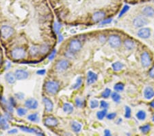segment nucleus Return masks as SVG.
<instances>
[{"instance_id": "obj_51", "label": "nucleus", "mask_w": 154, "mask_h": 136, "mask_svg": "<svg viewBox=\"0 0 154 136\" xmlns=\"http://www.w3.org/2000/svg\"><path fill=\"white\" fill-rule=\"evenodd\" d=\"M18 132V130L17 129V128H13V129H11L10 130L8 131L9 134H16Z\"/></svg>"}, {"instance_id": "obj_36", "label": "nucleus", "mask_w": 154, "mask_h": 136, "mask_svg": "<svg viewBox=\"0 0 154 136\" xmlns=\"http://www.w3.org/2000/svg\"><path fill=\"white\" fill-rule=\"evenodd\" d=\"M112 93V91L111 90L108 88H106L105 90H104L102 93H101V97L103 98H108L110 97V96Z\"/></svg>"}, {"instance_id": "obj_33", "label": "nucleus", "mask_w": 154, "mask_h": 136, "mask_svg": "<svg viewBox=\"0 0 154 136\" xmlns=\"http://www.w3.org/2000/svg\"><path fill=\"white\" fill-rule=\"evenodd\" d=\"M124 87H125V85L123 83H117L114 87V90L117 92H121V91H123Z\"/></svg>"}, {"instance_id": "obj_48", "label": "nucleus", "mask_w": 154, "mask_h": 136, "mask_svg": "<svg viewBox=\"0 0 154 136\" xmlns=\"http://www.w3.org/2000/svg\"><path fill=\"white\" fill-rule=\"evenodd\" d=\"M149 75L151 78H154V65L150 69L149 71Z\"/></svg>"}, {"instance_id": "obj_56", "label": "nucleus", "mask_w": 154, "mask_h": 136, "mask_svg": "<svg viewBox=\"0 0 154 136\" xmlns=\"http://www.w3.org/2000/svg\"><path fill=\"white\" fill-rule=\"evenodd\" d=\"M152 121L153 122H154V114L153 115V117H152Z\"/></svg>"}, {"instance_id": "obj_37", "label": "nucleus", "mask_w": 154, "mask_h": 136, "mask_svg": "<svg viewBox=\"0 0 154 136\" xmlns=\"http://www.w3.org/2000/svg\"><path fill=\"white\" fill-rule=\"evenodd\" d=\"M90 107L91 109H96L99 107V101L95 99H93L90 101Z\"/></svg>"}, {"instance_id": "obj_24", "label": "nucleus", "mask_w": 154, "mask_h": 136, "mask_svg": "<svg viewBox=\"0 0 154 136\" xmlns=\"http://www.w3.org/2000/svg\"><path fill=\"white\" fill-rule=\"evenodd\" d=\"M63 109L64 113H68V114H71L73 111V107L71 104L69 103H64L63 107Z\"/></svg>"}, {"instance_id": "obj_1", "label": "nucleus", "mask_w": 154, "mask_h": 136, "mask_svg": "<svg viewBox=\"0 0 154 136\" xmlns=\"http://www.w3.org/2000/svg\"><path fill=\"white\" fill-rule=\"evenodd\" d=\"M45 91L50 95H56L58 93L60 85L55 81H48L44 85Z\"/></svg>"}, {"instance_id": "obj_55", "label": "nucleus", "mask_w": 154, "mask_h": 136, "mask_svg": "<svg viewBox=\"0 0 154 136\" xmlns=\"http://www.w3.org/2000/svg\"><path fill=\"white\" fill-rule=\"evenodd\" d=\"M1 63H2V56L0 55V65H1Z\"/></svg>"}, {"instance_id": "obj_14", "label": "nucleus", "mask_w": 154, "mask_h": 136, "mask_svg": "<svg viewBox=\"0 0 154 136\" xmlns=\"http://www.w3.org/2000/svg\"><path fill=\"white\" fill-rule=\"evenodd\" d=\"M14 75H15V77L17 80L18 81H23L26 80L28 78L29 74L27 71L24 70H17L14 71Z\"/></svg>"}, {"instance_id": "obj_45", "label": "nucleus", "mask_w": 154, "mask_h": 136, "mask_svg": "<svg viewBox=\"0 0 154 136\" xmlns=\"http://www.w3.org/2000/svg\"><path fill=\"white\" fill-rule=\"evenodd\" d=\"M74 54H75V53L72 52H71L70 50H69L67 52H65V54H64V55H65V56L66 58L68 59H72L74 57Z\"/></svg>"}, {"instance_id": "obj_17", "label": "nucleus", "mask_w": 154, "mask_h": 136, "mask_svg": "<svg viewBox=\"0 0 154 136\" xmlns=\"http://www.w3.org/2000/svg\"><path fill=\"white\" fill-rule=\"evenodd\" d=\"M98 76L93 71H89L87 74V83L88 85H92L94 83H95L97 81Z\"/></svg>"}, {"instance_id": "obj_53", "label": "nucleus", "mask_w": 154, "mask_h": 136, "mask_svg": "<svg viewBox=\"0 0 154 136\" xmlns=\"http://www.w3.org/2000/svg\"><path fill=\"white\" fill-rule=\"evenodd\" d=\"M150 106H151V108H153L154 109V100L151 101V102L150 103Z\"/></svg>"}, {"instance_id": "obj_44", "label": "nucleus", "mask_w": 154, "mask_h": 136, "mask_svg": "<svg viewBox=\"0 0 154 136\" xmlns=\"http://www.w3.org/2000/svg\"><path fill=\"white\" fill-rule=\"evenodd\" d=\"M14 96H15L16 98L18 99V100H23V99L25 97V95L24 93H23L22 92H18V93H16L15 94H14Z\"/></svg>"}, {"instance_id": "obj_31", "label": "nucleus", "mask_w": 154, "mask_h": 136, "mask_svg": "<svg viewBox=\"0 0 154 136\" xmlns=\"http://www.w3.org/2000/svg\"><path fill=\"white\" fill-rule=\"evenodd\" d=\"M107 115V109H103L97 113V118L99 120H102Z\"/></svg>"}, {"instance_id": "obj_54", "label": "nucleus", "mask_w": 154, "mask_h": 136, "mask_svg": "<svg viewBox=\"0 0 154 136\" xmlns=\"http://www.w3.org/2000/svg\"><path fill=\"white\" fill-rule=\"evenodd\" d=\"M63 40V36H62V35H59V40H58V41L60 42V41H62Z\"/></svg>"}, {"instance_id": "obj_32", "label": "nucleus", "mask_w": 154, "mask_h": 136, "mask_svg": "<svg viewBox=\"0 0 154 136\" xmlns=\"http://www.w3.org/2000/svg\"><path fill=\"white\" fill-rule=\"evenodd\" d=\"M27 112H28V111L25 108L19 107L17 109V113L20 117H23V116L26 115L27 114Z\"/></svg>"}, {"instance_id": "obj_18", "label": "nucleus", "mask_w": 154, "mask_h": 136, "mask_svg": "<svg viewBox=\"0 0 154 136\" xmlns=\"http://www.w3.org/2000/svg\"><path fill=\"white\" fill-rule=\"evenodd\" d=\"M144 97L146 100H150L154 97V90L151 87H146L144 90Z\"/></svg>"}, {"instance_id": "obj_49", "label": "nucleus", "mask_w": 154, "mask_h": 136, "mask_svg": "<svg viewBox=\"0 0 154 136\" xmlns=\"http://www.w3.org/2000/svg\"><path fill=\"white\" fill-rule=\"evenodd\" d=\"M45 73H46V70H44V69H41V70H39L36 71V74H38V75H41V76L44 75Z\"/></svg>"}, {"instance_id": "obj_28", "label": "nucleus", "mask_w": 154, "mask_h": 136, "mask_svg": "<svg viewBox=\"0 0 154 136\" xmlns=\"http://www.w3.org/2000/svg\"><path fill=\"white\" fill-rule=\"evenodd\" d=\"M146 117V113L145 111L140 110L139 111L136 113V118H138L139 120H145Z\"/></svg>"}, {"instance_id": "obj_22", "label": "nucleus", "mask_w": 154, "mask_h": 136, "mask_svg": "<svg viewBox=\"0 0 154 136\" xmlns=\"http://www.w3.org/2000/svg\"><path fill=\"white\" fill-rule=\"evenodd\" d=\"M29 53L32 56H36L40 54V46H33L29 48Z\"/></svg>"}, {"instance_id": "obj_40", "label": "nucleus", "mask_w": 154, "mask_h": 136, "mask_svg": "<svg viewBox=\"0 0 154 136\" xmlns=\"http://www.w3.org/2000/svg\"><path fill=\"white\" fill-rule=\"evenodd\" d=\"M129 9H130V7H129V6H127V5H125V6H124L122 9H121L120 13H119V17H122L124 14L126 13V12L129 11Z\"/></svg>"}, {"instance_id": "obj_20", "label": "nucleus", "mask_w": 154, "mask_h": 136, "mask_svg": "<svg viewBox=\"0 0 154 136\" xmlns=\"http://www.w3.org/2000/svg\"><path fill=\"white\" fill-rule=\"evenodd\" d=\"M5 79H6V82L9 84H14L16 82L17 78L14 75V73L12 72H8L5 75Z\"/></svg>"}, {"instance_id": "obj_5", "label": "nucleus", "mask_w": 154, "mask_h": 136, "mask_svg": "<svg viewBox=\"0 0 154 136\" xmlns=\"http://www.w3.org/2000/svg\"><path fill=\"white\" fill-rule=\"evenodd\" d=\"M108 43L112 48H119L122 44L121 37L116 34H112L108 37Z\"/></svg>"}, {"instance_id": "obj_23", "label": "nucleus", "mask_w": 154, "mask_h": 136, "mask_svg": "<svg viewBox=\"0 0 154 136\" xmlns=\"http://www.w3.org/2000/svg\"><path fill=\"white\" fill-rule=\"evenodd\" d=\"M8 128L9 125L6 118L3 117V116H0V128H2L3 130H6Z\"/></svg>"}, {"instance_id": "obj_6", "label": "nucleus", "mask_w": 154, "mask_h": 136, "mask_svg": "<svg viewBox=\"0 0 154 136\" xmlns=\"http://www.w3.org/2000/svg\"><path fill=\"white\" fill-rule=\"evenodd\" d=\"M0 33H1V36L3 39H7L13 35L14 33V30L12 28V27L9 26H2L0 28Z\"/></svg>"}, {"instance_id": "obj_12", "label": "nucleus", "mask_w": 154, "mask_h": 136, "mask_svg": "<svg viewBox=\"0 0 154 136\" xmlns=\"http://www.w3.org/2000/svg\"><path fill=\"white\" fill-rule=\"evenodd\" d=\"M25 106L28 109H36L38 108V103L35 98H29L25 102Z\"/></svg>"}, {"instance_id": "obj_26", "label": "nucleus", "mask_w": 154, "mask_h": 136, "mask_svg": "<svg viewBox=\"0 0 154 136\" xmlns=\"http://www.w3.org/2000/svg\"><path fill=\"white\" fill-rule=\"evenodd\" d=\"M112 67L114 70L116 71H119L122 70L124 67V65L122 63H121V62L116 61V62H115V63H112Z\"/></svg>"}, {"instance_id": "obj_13", "label": "nucleus", "mask_w": 154, "mask_h": 136, "mask_svg": "<svg viewBox=\"0 0 154 136\" xmlns=\"http://www.w3.org/2000/svg\"><path fill=\"white\" fill-rule=\"evenodd\" d=\"M138 36L141 39H146L149 38L151 34V29L148 28H141L138 31Z\"/></svg>"}, {"instance_id": "obj_38", "label": "nucleus", "mask_w": 154, "mask_h": 136, "mask_svg": "<svg viewBox=\"0 0 154 136\" xmlns=\"http://www.w3.org/2000/svg\"><path fill=\"white\" fill-rule=\"evenodd\" d=\"M62 28L61 24H60L58 22H54V32H55L56 34H58L60 32V30Z\"/></svg>"}, {"instance_id": "obj_3", "label": "nucleus", "mask_w": 154, "mask_h": 136, "mask_svg": "<svg viewBox=\"0 0 154 136\" xmlns=\"http://www.w3.org/2000/svg\"><path fill=\"white\" fill-rule=\"evenodd\" d=\"M132 23L135 28H141L149 24V20L145 16H144L143 14H141V15L136 16L133 19Z\"/></svg>"}, {"instance_id": "obj_29", "label": "nucleus", "mask_w": 154, "mask_h": 136, "mask_svg": "<svg viewBox=\"0 0 154 136\" xmlns=\"http://www.w3.org/2000/svg\"><path fill=\"white\" fill-rule=\"evenodd\" d=\"M49 46L48 44H43L40 46V54H45L49 52Z\"/></svg>"}, {"instance_id": "obj_43", "label": "nucleus", "mask_w": 154, "mask_h": 136, "mask_svg": "<svg viewBox=\"0 0 154 136\" xmlns=\"http://www.w3.org/2000/svg\"><path fill=\"white\" fill-rule=\"evenodd\" d=\"M106 117L108 120H113L116 117V113L112 112V113H110L106 115Z\"/></svg>"}, {"instance_id": "obj_41", "label": "nucleus", "mask_w": 154, "mask_h": 136, "mask_svg": "<svg viewBox=\"0 0 154 136\" xmlns=\"http://www.w3.org/2000/svg\"><path fill=\"white\" fill-rule=\"evenodd\" d=\"M108 103L104 100H101L100 102V108L102 109H107L108 107Z\"/></svg>"}, {"instance_id": "obj_15", "label": "nucleus", "mask_w": 154, "mask_h": 136, "mask_svg": "<svg viewBox=\"0 0 154 136\" xmlns=\"http://www.w3.org/2000/svg\"><path fill=\"white\" fill-rule=\"evenodd\" d=\"M43 102L45 105V109L47 112L50 113L54 109V104L52 103L51 100H50L48 97H43Z\"/></svg>"}, {"instance_id": "obj_39", "label": "nucleus", "mask_w": 154, "mask_h": 136, "mask_svg": "<svg viewBox=\"0 0 154 136\" xmlns=\"http://www.w3.org/2000/svg\"><path fill=\"white\" fill-rule=\"evenodd\" d=\"M125 117L126 118H130L131 117V109L130 107H128V106H125Z\"/></svg>"}, {"instance_id": "obj_7", "label": "nucleus", "mask_w": 154, "mask_h": 136, "mask_svg": "<svg viewBox=\"0 0 154 136\" xmlns=\"http://www.w3.org/2000/svg\"><path fill=\"white\" fill-rule=\"evenodd\" d=\"M70 65V62L68 60H66V59H62V60H60L57 62L55 66V69L57 71L63 72V71L67 70Z\"/></svg>"}, {"instance_id": "obj_16", "label": "nucleus", "mask_w": 154, "mask_h": 136, "mask_svg": "<svg viewBox=\"0 0 154 136\" xmlns=\"http://www.w3.org/2000/svg\"><path fill=\"white\" fill-rule=\"evenodd\" d=\"M141 12L146 17H153L154 16V8L151 6H144Z\"/></svg>"}, {"instance_id": "obj_47", "label": "nucleus", "mask_w": 154, "mask_h": 136, "mask_svg": "<svg viewBox=\"0 0 154 136\" xmlns=\"http://www.w3.org/2000/svg\"><path fill=\"white\" fill-rule=\"evenodd\" d=\"M9 103L11 104V105L13 107H15L16 105H17L16 101H15V100H14V98H11L9 99Z\"/></svg>"}, {"instance_id": "obj_4", "label": "nucleus", "mask_w": 154, "mask_h": 136, "mask_svg": "<svg viewBox=\"0 0 154 136\" xmlns=\"http://www.w3.org/2000/svg\"><path fill=\"white\" fill-rule=\"evenodd\" d=\"M82 48V43L78 39H71L69 43V49L73 53L78 52Z\"/></svg>"}, {"instance_id": "obj_27", "label": "nucleus", "mask_w": 154, "mask_h": 136, "mask_svg": "<svg viewBox=\"0 0 154 136\" xmlns=\"http://www.w3.org/2000/svg\"><path fill=\"white\" fill-rule=\"evenodd\" d=\"M28 120L31 121L32 122H39V116L38 113H34L29 114L28 116Z\"/></svg>"}, {"instance_id": "obj_11", "label": "nucleus", "mask_w": 154, "mask_h": 136, "mask_svg": "<svg viewBox=\"0 0 154 136\" xmlns=\"http://www.w3.org/2000/svg\"><path fill=\"white\" fill-rule=\"evenodd\" d=\"M20 129H21L22 131L28 133H34L37 135H44V133L42 132L41 130L38 129V128H31L28 127H25V126H21L19 127Z\"/></svg>"}, {"instance_id": "obj_21", "label": "nucleus", "mask_w": 154, "mask_h": 136, "mask_svg": "<svg viewBox=\"0 0 154 136\" xmlns=\"http://www.w3.org/2000/svg\"><path fill=\"white\" fill-rule=\"evenodd\" d=\"M71 128L74 133H79L82 130V125L77 121H73L71 122Z\"/></svg>"}, {"instance_id": "obj_25", "label": "nucleus", "mask_w": 154, "mask_h": 136, "mask_svg": "<svg viewBox=\"0 0 154 136\" xmlns=\"http://www.w3.org/2000/svg\"><path fill=\"white\" fill-rule=\"evenodd\" d=\"M82 83H83L82 77V76H78V77L76 79L75 83H74L73 85H72L71 88L73 89V90H78V89L82 85Z\"/></svg>"}, {"instance_id": "obj_9", "label": "nucleus", "mask_w": 154, "mask_h": 136, "mask_svg": "<svg viewBox=\"0 0 154 136\" xmlns=\"http://www.w3.org/2000/svg\"><path fill=\"white\" fill-rule=\"evenodd\" d=\"M106 12L103 11H99L94 12L92 15L91 19L94 23H99V22L102 21L106 17Z\"/></svg>"}, {"instance_id": "obj_35", "label": "nucleus", "mask_w": 154, "mask_h": 136, "mask_svg": "<svg viewBox=\"0 0 154 136\" xmlns=\"http://www.w3.org/2000/svg\"><path fill=\"white\" fill-rule=\"evenodd\" d=\"M75 106L78 108H82L84 106V100L81 99L80 98H76L75 100Z\"/></svg>"}, {"instance_id": "obj_30", "label": "nucleus", "mask_w": 154, "mask_h": 136, "mask_svg": "<svg viewBox=\"0 0 154 136\" xmlns=\"http://www.w3.org/2000/svg\"><path fill=\"white\" fill-rule=\"evenodd\" d=\"M151 125L149 124H146V125L142 126V127H140V129L141 131V132H142L143 134H146V133H148L151 130Z\"/></svg>"}, {"instance_id": "obj_50", "label": "nucleus", "mask_w": 154, "mask_h": 136, "mask_svg": "<svg viewBox=\"0 0 154 136\" xmlns=\"http://www.w3.org/2000/svg\"><path fill=\"white\" fill-rule=\"evenodd\" d=\"M99 41L101 42V43H105V41H106V35H101L100 36H99Z\"/></svg>"}, {"instance_id": "obj_46", "label": "nucleus", "mask_w": 154, "mask_h": 136, "mask_svg": "<svg viewBox=\"0 0 154 136\" xmlns=\"http://www.w3.org/2000/svg\"><path fill=\"white\" fill-rule=\"evenodd\" d=\"M112 21V18H108V19H104L102 21H101V24L106 25V24H110V23H111Z\"/></svg>"}, {"instance_id": "obj_2", "label": "nucleus", "mask_w": 154, "mask_h": 136, "mask_svg": "<svg viewBox=\"0 0 154 136\" xmlns=\"http://www.w3.org/2000/svg\"><path fill=\"white\" fill-rule=\"evenodd\" d=\"M26 56V52L25 49L21 47H18V48H14L11 51V56L14 60L19 61L21 59H24Z\"/></svg>"}, {"instance_id": "obj_19", "label": "nucleus", "mask_w": 154, "mask_h": 136, "mask_svg": "<svg viewBox=\"0 0 154 136\" xmlns=\"http://www.w3.org/2000/svg\"><path fill=\"white\" fill-rule=\"evenodd\" d=\"M123 45L125 48L128 50H132L135 48L136 43L133 40H131L130 39H127L123 42Z\"/></svg>"}, {"instance_id": "obj_34", "label": "nucleus", "mask_w": 154, "mask_h": 136, "mask_svg": "<svg viewBox=\"0 0 154 136\" xmlns=\"http://www.w3.org/2000/svg\"><path fill=\"white\" fill-rule=\"evenodd\" d=\"M111 98L112 100L115 103H119L121 100V96L119 94L117 91H115V92L111 93Z\"/></svg>"}, {"instance_id": "obj_10", "label": "nucleus", "mask_w": 154, "mask_h": 136, "mask_svg": "<svg viewBox=\"0 0 154 136\" xmlns=\"http://www.w3.org/2000/svg\"><path fill=\"white\" fill-rule=\"evenodd\" d=\"M59 124V121L56 118L49 116L44 120V125L48 127H56Z\"/></svg>"}, {"instance_id": "obj_8", "label": "nucleus", "mask_w": 154, "mask_h": 136, "mask_svg": "<svg viewBox=\"0 0 154 136\" xmlns=\"http://www.w3.org/2000/svg\"><path fill=\"white\" fill-rule=\"evenodd\" d=\"M141 64L143 68H148L151 64V58L149 54L146 52H144L140 56Z\"/></svg>"}, {"instance_id": "obj_52", "label": "nucleus", "mask_w": 154, "mask_h": 136, "mask_svg": "<svg viewBox=\"0 0 154 136\" xmlns=\"http://www.w3.org/2000/svg\"><path fill=\"white\" fill-rule=\"evenodd\" d=\"M104 135L106 136H110L111 135V132L108 129H106L104 131Z\"/></svg>"}, {"instance_id": "obj_42", "label": "nucleus", "mask_w": 154, "mask_h": 136, "mask_svg": "<svg viewBox=\"0 0 154 136\" xmlns=\"http://www.w3.org/2000/svg\"><path fill=\"white\" fill-rule=\"evenodd\" d=\"M56 52H57V51H56V49H53V50L51 51V52L50 53V54H49V61H52L54 58H55V56L56 55Z\"/></svg>"}]
</instances>
